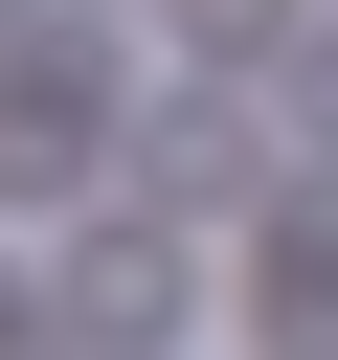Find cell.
I'll use <instances>...</instances> for the list:
<instances>
[{
    "mask_svg": "<svg viewBox=\"0 0 338 360\" xmlns=\"http://www.w3.org/2000/svg\"><path fill=\"white\" fill-rule=\"evenodd\" d=\"M68 315H113V338H158V315H180V248H68Z\"/></svg>",
    "mask_w": 338,
    "mask_h": 360,
    "instance_id": "obj_1",
    "label": "cell"
}]
</instances>
